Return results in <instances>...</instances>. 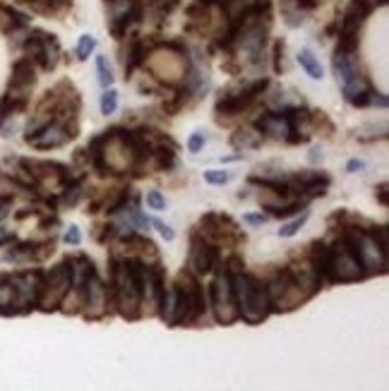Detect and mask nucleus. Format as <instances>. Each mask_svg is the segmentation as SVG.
<instances>
[{
    "mask_svg": "<svg viewBox=\"0 0 389 391\" xmlns=\"http://www.w3.org/2000/svg\"><path fill=\"white\" fill-rule=\"evenodd\" d=\"M228 278H231V288H233L236 305H238V315L247 324H257L267 320V315L272 312V303H269L264 281H257L255 276H250L245 271Z\"/></svg>",
    "mask_w": 389,
    "mask_h": 391,
    "instance_id": "f257e3e1",
    "label": "nucleus"
},
{
    "mask_svg": "<svg viewBox=\"0 0 389 391\" xmlns=\"http://www.w3.org/2000/svg\"><path fill=\"white\" fill-rule=\"evenodd\" d=\"M173 300H176V312H173V327L178 324H195L205 315V290L193 271H180L173 286Z\"/></svg>",
    "mask_w": 389,
    "mask_h": 391,
    "instance_id": "f03ea898",
    "label": "nucleus"
},
{
    "mask_svg": "<svg viewBox=\"0 0 389 391\" xmlns=\"http://www.w3.org/2000/svg\"><path fill=\"white\" fill-rule=\"evenodd\" d=\"M343 240L353 248L358 262L363 264L365 273H377L385 271L387 266V248H382L380 240H377L368 228H353V226H343L341 231Z\"/></svg>",
    "mask_w": 389,
    "mask_h": 391,
    "instance_id": "7ed1b4c3",
    "label": "nucleus"
},
{
    "mask_svg": "<svg viewBox=\"0 0 389 391\" xmlns=\"http://www.w3.org/2000/svg\"><path fill=\"white\" fill-rule=\"evenodd\" d=\"M70 286H72V278H70V264H67V260L50 266V271L43 273V286L36 300L39 310H43V312L58 310V305L63 303Z\"/></svg>",
    "mask_w": 389,
    "mask_h": 391,
    "instance_id": "20e7f679",
    "label": "nucleus"
},
{
    "mask_svg": "<svg viewBox=\"0 0 389 391\" xmlns=\"http://www.w3.org/2000/svg\"><path fill=\"white\" fill-rule=\"evenodd\" d=\"M332 248V260H329V281H341V283H351L358 281V278L365 276L363 264L358 262L356 253H353L351 245L339 236V243L329 245Z\"/></svg>",
    "mask_w": 389,
    "mask_h": 391,
    "instance_id": "39448f33",
    "label": "nucleus"
},
{
    "mask_svg": "<svg viewBox=\"0 0 389 391\" xmlns=\"http://www.w3.org/2000/svg\"><path fill=\"white\" fill-rule=\"evenodd\" d=\"M22 48H25L27 58H29L32 63H36L41 70H53L60 60L58 38L53 34H46V31H39V29L29 31L25 43H22Z\"/></svg>",
    "mask_w": 389,
    "mask_h": 391,
    "instance_id": "423d86ee",
    "label": "nucleus"
},
{
    "mask_svg": "<svg viewBox=\"0 0 389 391\" xmlns=\"http://www.w3.org/2000/svg\"><path fill=\"white\" fill-rule=\"evenodd\" d=\"M210 298L214 307V317L221 324H233L238 320V305L233 298V288H231V278L226 273H219L210 286Z\"/></svg>",
    "mask_w": 389,
    "mask_h": 391,
    "instance_id": "0eeeda50",
    "label": "nucleus"
},
{
    "mask_svg": "<svg viewBox=\"0 0 389 391\" xmlns=\"http://www.w3.org/2000/svg\"><path fill=\"white\" fill-rule=\"evenodd\" d=\"M77 130H80V127H77V118H53L32 139H27V142L36 149H53V147L65 144L67 139H75Z\"/></svg>",
    "mask_w": 389,
    "mask_h": 391,
    "instance_id": "6e6552de",
    "label": "nucleus"
},
{
    "mask_svg": "<svg viewBox=\"0 0 389 391\" xmlns=\"http://www.w3.org/2000/svg\"><path fill=\"white\" fill-rule=\"evenodd\" d=\"M219 266V250L210 240L200 236V231L193 233V248H190V271L193 273H210Z\"/></svg>",
    "mask_w": 389,
    "mask_h": 391,
    "instance_id": "1a4fd4ad",
    "label": "nucleus"
},
{
    "mask_svg": "<svg viewBox=\"0 0 389 391\" xmlns=\"http://www.w3.org/2000/svg\"><path fill=\"white\" fill-rule=\"evenodd\" d=\"M84 305H87L84 315L92 317V320H99V317H104L109 312V288L101 283L99 273H94L89 278L87 290H84Z\"/></svg>",
    "mask_w": 389,
    "mask_h": 391,
    "instance_id": "9d476101",
    "label": "nucleus"
},
{
    "mask_svg": "<svg viewBox=\"0 0 389 391\" xmlns=\"http://www.w3.org/2000/svg\"><path fill=\"white\" fill-rule=\"evenodd\" d=\"M255 125L262 135H267L272 139H286L289 137V132H291L289 120H286V115L281 113V111H274V113H262L255 120Z\"/></svg>",
    "mask_w": 389,
    "mask_h": 391,
    "instance_id": "9b49d317",
    "label": "nucleus"
},
{
    "mask_svg": "<svg viewBox=\"0 0 389 391\" xmlns=\"http://www.w3.org/2000/svg\"><path fill=\"white\" fill-rule=\"evenodd\" d=\"M262 144V132L259 130H250V127H240V130L233 132L231 137V147L233 149H255Z\"/></svg>",
    "mask_w": 389,
    "mask_h": 391,
    "instance_id": "f8f14e48",
    "label": "nucleus"
},
{
    "mask_svg": "<svg viewBox=\"0 0 389 391\" xmlns=\"http://www.w3.org/2000/svg\"><path fill=\"white\" fill-rule=\"evenodd\" d=\"M298 63H301V68L306 70L313 80H322V65H320V60L315 58V53L310 51V48H303V51L298 53Z\"/></svg>",
    "mask_w": 389,
    "mask_h": 391,
    "instance_id": "ddd939ff",
    "label": "nucleus"
},
{
    "mask_svg": "<svg viewBox=\"0 0 389 391\" xmlns=\"http://www.w3.org/2000/svg\"><path fill=\"white\" fill-rule=\"evenodd\" d=\"M97 72H99V85L104 89H109L111 85H114V70H111L106 55H99L97 58Z\"/></svg>",
    "mask_w": 389,
    "mask_h": 391,
    "instance_id": "4468645a",
    "label": "nucleus"
},
{
    "mask_svg": "<svg viewBox=\"0 0 389 391\" xmlns=\"http://www.w3.org/2000/svg\"><path fill=\"white\" fill-rule=\"evenodd\" d=\"M281 13H284L286 24H289V27H298V24L303 22V13H306V10H301V8H298V5L291 0V3H286L284 8H281Z\"/></svg>",
    "mask_w": 389,
    "mask_h": 391,
    "instance_id": "2eb2a0df",
    "label": "nucleus"
},
{
    "mask_svg": "<svg viewBox=\"0 0 389 391\" xmlns=\"http://www.w3.org/2000/svg\"><path fill=\"white\" fill-rule=\"evenodd\" d=\"M94 48H97V38H94L92 34H82L80 36V43H77V58L87 60L89 55L94 53Z\"/></svg>",
    "mask_w": 389,
    "mask_h": 391,
    "instance_id": "dca6fc26",
    "label": "nucleus"
},
{
    "mask_svg": "<svg viewBox=\"0 0 389 391\" xmlns=\"http://www.w3.org/2000/svg\"><path fill=\"white\" fill-rule=\"evenodd\" d=\"M116 108H118V92L116 89H106L104 97H101V113L114 115Z\"/></svg>",
    "mask_w": 389,
    "mask_h": 391,
    "instance_id": "f3484780",
    "label": "nucleus"
},
{
    "mask_svg": "<svg viewBox=\"0 0 389 391\" xmlns=\"http://www.w3.org/2000/svg\"><path fill=\"white\" fill-rule=\"evenodd\" d=\"M306 221H308V214H301L298 219H293L291 223H286L284 228H279V238H291V236H296V233L301 231L303 226H306Z\"/></svg>",
    "mask_w": 389,
    "mask_h": 391,
    "instance_id": "a211bd4d",
    "label": "nucleus"
},
{
    "mask_svg": "<svg viewBox=\"0 0 389 391\" xmlns=\"http://www.w3.org/2000/svg\"><path fill=\"white\" fill-rule=\"evenodd\" d=\"M240 271H245L243 257H240V255H231L228 260L224 262V273H226V276H236V273H240Z\"/></svg>",
    "mask_w": 389,
    "mask_h": 391,
    "instance_id": "6ab92c4d",
    "label": "nucleus"
},
{
    "mask_svg": "<svg viewBox=\"0 0 389 391\" xmlns=\"http://www.w3.org/2000/svg\"><path fill=\"white\" fill-rule=\"evenodd\" d=\"M146 206L154 211H161L166 209V199H163V194L159 192V190H151L149 194H146Z\"/></svg>",
    "mask_w": 389,
    "mask_h": 391,
    "instance_id": "aec40b11",
    "label": "nucleus"
},
{
    "mask_svg": "<svg viewBox=\"0 0 389 391\" xmlns=\"http://www.w3.org/2000/svg\"><path fill=\"white\" fill-rule=\"evenodd\" d=\"M205 180L212 183V185H224V183L231 180V173H226V171H205Z\"/></svg>",
    "mask_w": 389,
    "mask_h": 391,
    "instance_id": "412c9836",
    "label": "nucleus"
},
{
    "mask_svg": "<svg viewBox=\"0 0 389 391\" xmlns=\"http://www.w3.org/2000/svg\"><path fill=\"white\" fill-rule=\"evenodd\" d=\"M63 243L65 245H70V248H77V245L82 243V233H80V228L77 226H70L65 231V236H63Z\"/></svg>",
    "mask_w": 389,
    "mask_h": 391,
    "instance_id": "4be33fe9",
    "label": "nucleus"
},
{
    "mask_svg": "<svg viewBox=\"0 0 389 391\" xmlns=\"http://www.w3.org/2000/svg\"><path fill=\"white\" fill-rule=\"evenodd\" d=\"M202 147H205V135H202V132H195V135L188 139V149H190L193 154H197Z\"/></svg>",
    "mask_w": 389,
    "mask_h": 391,
    "instance_id": "5701e85b",
    "label": "nucleus"
},
{
    "mask_svg": "<svg viewBox=\"0 0 389 391\" xmlns=\"http://www.w3.org/2000/svg\"><path fill=\"white\" fill-rule=\"evenodd\" d=\"M149 223H154V226H156V231L161 233V238L173 240V231H171V226H166V223L159 221V219H149Z\"/></svg>",
    "mask_w": 389,
    "mask_h": 391,
    "instance_id": "b1692460",
    "label": "nucleus"
},
{
    "mask_svg": "<svg viewBox=\"0 0 389 391\" xmlns=\"http://www.w3.org/2000/svg\"><path fill=\"white\" fill-rule=\"evenodd\" d=\"M281 55H284V41H276L274 46V70L281 72Z\"/></svg>",
    "mask_w": 389,
    "mask_h": 391,
    "instance_id": "393cba45",
    "label": "nucleus"
},
{
    "mask_svg": "<svg viewBox=\"0 0 389 391\" xmlns=\"http://www.w3.org/2000/svg\"><path fill=\"white\" fill-rule=\"evenodd\" d=\"M363 169H365V161H363V159H351V161L346 164V171H348V173H360Z\"/></svg>",
    "mask_w": 389,
    "mask_h": 391,
    "instance_id": "a878e982",
    "label": "nucleus"
},
{
    "mask_svg": "<svg viewBox=\"0 0 389 391\" xmlns=\"http://www.w3.org/2000/svg\"><path fill=\"white\" fill-rule=\"evenodd\" d=\"M245 223H250V226H262V223H267V216L264 214H245Z\"/></svg>",
    "mask_w": 389,
    "mask_h": 391,
    "instance_id": "bb28decb",
    "label": "nucleus"
},
{
    "mask_svg": "<svg viewBox=\"0 0 389 391\" xmlns=\"http://www.w3.org/2000/svg\"><path fill=\"white\" fill-rule=\"evenodd\" d=\"M377 197H380V204H387L389 197H387V183H382L380 187H377Z\"/></svg>",
    "mask_w": 389,
    "mask_h": 391,
    "instance_id": "cd10ccee",
    "label": "nucleus"
},
{
    "mask_svg": "<svg viewBox=\"0 0 389 391\" xmlns=\"http://www.w3.org/2000/svg\"><path fill=\"white\" fill-rule=\"evenodd\" d=\"M370 106H382V108H387V97H382V94H375L373 92V104Z\"/></svg>",
    "mask_w": 389,
    "mask_h": 391,
    "instance_id": "c85d7f7f",
    "label": "nucleus"
},
{
    "mask_svg": "<svg viewBox=\"0 0 389 391\" xmlns=\"http://www.w3.org/2000/svg\"><path fill=\"white\" fill-rule=\"evenodd\" d=\"M310 161H313V164H318V161H322V149L315 147L313 152H310Z\"/></svg>",
    "mask_w": 389,
    "mask_h": 391,
    "instance_id": "c756f323",
    "label": "nucleus"
},
{
    "mask_svg": "<svg viewBox=\"0 0 389 391\" xmlns=\"http://www.w3.org/2000/svg\"><path fill=\"white\" fill-rule=\"evenodd\" d=\"M106 3H109V0H106Z\"/></svg>",
    "mask_w": 389,
    "mask_h": 391,
    "instance_id": "7c9ffc66",
    "label": "nucleus"
}]
</instances>
